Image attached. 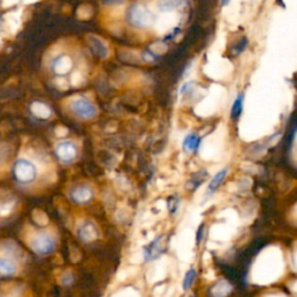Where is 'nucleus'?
I'll return each mask as SVG.
<instances>
[{
	"instance_id": "obj_1",
	"label": "nucleus",
	"mask_w": 297,
	"mask_h": 297,
	"mask_svg": "<svg viewBox=\"0 0 297 297\" xmlns=\"http://www.w3.org/2000/svg\"><path fill=\"white\" fill-rule=\"evenodd\" d=\"M154 15L151 11L143 5H132L128 11V21L131 26L141 29H145L148 27H151L154 23Z\"/></svg>"
},
{
	"instance_id": "obj_2",
	"label": "nucleus",
	"mask_w": 297,
	"mask_h": 297,
	"mask_svg": "<svg viewBox=\"0 0 297 297\" xmlns=\"http://www.w3.org/2000/svg\"><path fill=\"white\" fill-rule=\"evenodd\" d=\"M37 171L35 165L27 159H19L13 166V175L16 181L21 183H29L34 181Z\"/></svg>"
},
{
	"instance_id": "obj_3",
	"label": "nucleus",
	"mask_w": 297,
	"mask_h": 297,
	"mask_svg": "<svg viewBox=\"0 0 297 297\" xmlns=\"http://www.w3.org/2000/svg\"><path fill=\"white\" fill-rule=\"evenodd\" d=\"M70 108L74 115L79 119L83 120H90L97 116L98 110L93 102L85 98L76 99L70 103Z\"/></svg>"
},
{
	"instance_id": "obj_4",
	"label": "nucleus",
	"mask_w": 297,
	"mask_h": 297,
	"mask_svg": "<svg viewBox=\"0 0 297 297\" xmlns=\"http://www.w3.org/2000/svg\"><path fill=\"white\" fill-rule=\"evenodd\" d=\"M32 249L40 256H47L50 254L56 248V241L51 236L40 233L32 240Z\"/></svg>"
},
{
	"instance_id": "obj_5",
	"label": "nucleus",
	"mask_w": 297,
	"mask_h": 297,
	"mask_svg": "<svg viewBox=\"0 0 297 297\" xmlns=\"http://www.w3.org/2000/svg\"><path fill=\"white\" fill-rule=\"evenodd\" d=\"M56 154L63 163H71L77 157V148L72 142L65 141L56 146Z\"/></svg>"
},
{
	"instance_id": "obj_6",
	"label": "nucleus",
	"mask_w": 297,
	"mask_h": 297,
	"mask_svg": "<svg viewBox=\"0 0 297 297\" xmlns=\"http://www.w3.org/2000/svg\"><path fill=\"white\" fill-rule=\"evenodd\" d=\"M87 42H89L91 49L93 50V52L100 58H107L110 55V49L106 42L100 39V37L95 35H89L87 36Z\"/></svg>"
},
{
	"instance_id": "obj_7",
	"label": "nucleus",
	"mask_w": 297,
	"mask_h": 297,
	"mask_svg": "<svg viewBox=\"0 0 297 297\" xmlns=\"http://www.w3.org/2000/svg\"><path fill=\"white\" fill-rule=\"evenodd\" d=\"M71 199H72L73 202H76L78 204H85L87 202H90L91 199L93 198V191L91 190V187L89 186H77L76 188H73L72 192H71Z\"/></svg>"
},
{
	"instance_id": "obj_8",
	"label": "nucleus",
	"mask_w": 297,
	"mask_h": 297,
	"mask_svg": "<svg viewBox=\"0 0 297 297\" xmlns=\"http://www.w3.org/2000/svg\"><path fill=\"white\" fill-rule=\"evenodd\" d=\"M73 66V62L71 57L68 55H62L57 57L52 64V69L55 73L60 74V76H64V74L69 73Z\"/></svg>"
},
{
	"instance_id": "obj_9",
	"label": "nucleus",
	"mask_w": 297,
	"mask_h": 297,
	"mask_svg": "<svg viewBox=\"0 0 297 297\" xmlns=\"http://www.w3.org/2000/svg\"><path fill=\"white\" fill-rule=\"evenodd\" d=\"M163 236H159L157 237L156 239H154L151 244L148 245V248L144 250V258L146 261H151L153 259H156L159 254L163 252Z\"/></svg>"
},
{
	"instance_id": "obj_10",
	"label": "nucleus",
	"mask_w": 297,
	"mask_h": 297,
	"mask_svg": "<svg viewBox=\"0 0 297 297\" xmlns=\"http://www.w3.org/2000/svg\"><path fill=\"white\" fill-rule=\"evenodd\" d=\"M31 111H32L33 115H34L35 118L42 119V120L49 119L50 116H51V114H52L51 108H50L48 104H45L43 102H40V101L33 102L32 106H31Z\"/></svg>"
},
{
	"instance_id": "obj_11",
	"label": "nucleus",
	"mask_w": 297,
	"mask_h": 297,
	"mask_svg": "<svg viewBox=\"0 0 297 297\" xmlns=\"http://www.w3.org/2000/svg\"><path fill=\"white\" fill-rule=\"evenodd\" d=\"M78 235L82 240L90 242V241L95 240L98 238V230L95 229V227L92 223H86V224H84L80 229H79Z\"/></svg>"
},
{
	"instance_id": "obj_12",
	"label": "nucleus",
	"mask_w": 297,
	"mask_h": 297,
	"mask_svg": "<svg viewBox=\"0 0 297 297\" xmlns=\"http://www.w3.org/2000/svg\"><path fill=\"white\" fill-rule=\"evenodd\" d=\"M201 145V139L196 133H190L182 142V148L188 153H194L199 150Z\"/></svg>"
},
{
	"instance_id": "obj_13",
	"label": "nucleus",
	"mask_w": 297,
	"mask_h": 297,
	"mask_svg": "<svg viewBox=\"0 0 297 297\" xmlns=\"http://www.w3.org/2000/svg\"><path fill=\"white\" fill-rule=\"evenodd\" d=\"M227 175H228V169H223V170H221L220 172H217L214 175V178L211 179V181L209 182L208 188H207V194L208 195L214 194L215 192L219 190V187L222 185V182L224 181L225 178H227Z\"/></svg>"
},
{
	"instance_id": "obj_14",
	"label": "nucleus",
	"mask_w": 297,
	"mask_h": 297,
	"mask_svg": "<svg viewBox=\"0 0 297 297\" xmlns=\"http://www.w3.org/2000/svg\"><path fill=\"white\" fill-rule=\"evenodd\" d=\"M185 5V0H157V8L160 12H172Z\"/></svg>"
},
{
	"instance_id": "obj_15",
	"label": "nucleus",
	"mask_w": 297,
	"mask_h": 297,
	"mask_svg": "<svg viewBox=\"0 0 297 297\" xmlns=\"http://www.w3.org/2000/svg\"><path fill=\"white\" fill-rule=\"evenodd\" d=\"M16 273V265L6 258H0V278H11Z\"/></svg>"
},
{
	"instance_id": "obj_16",
	"label": "nucleus",
	"mask_w": 297,
	"mask_h": 297,
	"mask_svg": "<svg viewBox=\"0 0 297 297\" xmlns=\"http://www.w3.org/2000/svg\"><path fill=\"white\" fill-rule=\"evenodd\" d=\"M232 290V287L227 281H222L211 290L212 297H225Z\"/></svg>"
},
{
	"instance_id": "obj_17",
	"label": "nucleus",
	"mask_w": 297,
	"mask_h": 297,
	"mask_svg": "<svg viewBox=\"0 0 297 297\" xmlns=\"http://www.w3.org/2000/svg\"><path fill=\"white\" fill-rule=\"evenodd\" d=\"M195 279H196V271L194 268H191L186 273L185 278H183V281H182L183 290L191 289L192 286H193V283L195 282Z\"/></svg>"
},
{
	"instance_id": "obj_18",
	"label": "nucleus",
	"mask_w": 297,
	"mask_h": 297,
	"mask_svg": "<svg viewBox=\"0 0 297 297\" xmlns=\"http://www.w3.org/2000/svg\"><path fill=\"white\" fill-rule=\"evenodd\" d=\"M242 101H244L242 95H239V97L235 100V102H233L231 108V118L233 119L239 118L242 112Z\"/></svg>"
},
{
	"instance_id": "obj_19",
	"label": "nucleus",
	"mask_w": 297,
	"mask_h": 297,
	"mask_svg": "<svg viewBox=\"0 0 297 297\" xmlns=\"http://www.w3.org/2000/svg\"><path fill=\"white\" fill-rule=\"evenodd\" d=\"M84 83H85V78H84L80 71H76V72L72 73V77H71V85L74 87H80Z\"/></svg>"
},
{
	"instance_id": "obj_20",
	"label": "nucleus",
	"mask_w": 297,
	"mask_h": 297,
	"mask_svg": "<svg viewBox=\"0 0 297 297\" xmlns=\"http://www.w3.org/2000/svg\"><path fill=\"white\" fill-rule=\"evenodd\" d=\"M143 60L150 63L154 62V60H156V53H154L152 50H145L143 52Z\"/></svg>"
},
{
	"instance_id": "obj_21",
	"label": "nucleus",
	"mask_w": 297,
	"mask_h": 297,
	"mask_svg": "<svg viewBox=\"0 0 297 297\" xmlns=\"http://www.w3.org/2000/svg\"><path fill=\"white\" fill-rule=\"evenodd\" d=\"M56 85L57 87H60L61 90H69V83L63 78H57L56 79Z\"/></svg>"
},
{
	"instance_id": "obj_22",
	"label": "nucleus",
	"mask_w": 297,
	"mask_h": 297,
	"mask_svg": "<svg viewBox=\"0 0 297 297\" xmlns=\"http://www.w3.org/2000/svg\"><path fill=\"white\" fill-rule=\"evenodd\" d=\"M107 5H119V4L124 3V0H104Z\"/></svg>"
},
{
	"instance_id": "obj_23",
	"label": "nucleus",
	"mask_w": 297,
	"mask_h": 297,
	"mask_svg": "<svg viewBox=\"0 0 297 297\" xmlns=\"http://www.w3.org/2000/svg\"><path fill=\"white\" fill-rule=\"evenodd\" d=\"M230 0H222V4H228Z\"/></svg>"
}]
</instances>
